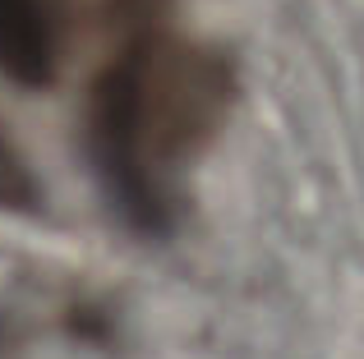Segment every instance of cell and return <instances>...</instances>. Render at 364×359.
Instances as JSON below:
<instances>
[{
	"mask_svg": "<svg viewBox=\"0 0 364 359\" xmlns=\"http://www.w3.org/2000/svg\"><path fill=\"white\" fill-rule=\"evenodd\" d=\"M116 46L88 92V157L111 203L139 231H166L185 175L235 101L222 46L185 33L180 0H111Z\"/></svg>",
	"mask_w": 364,
	"mask_h": 359,
	"instance_id": "1",
	"label": "cell"
},
{
	"mask_svg": "<svg viewBox=\"0 0 364 359\" xmlns=\"http://www.w3.org/2000/svg\"><path fill=\"white\" fill-rule=\"evenodd\" d=\"M65 55V0H0V74L51 88Z\"/></svg>",
	"mask_w": 364,
	"mask_h": 359,
	"instance_id": "2",
	"label": "cell"
},
{
	"mask_svg": "<svg viewBox=\"0 0 364 359\" xmlns=\"http://www.w3.org/2000/svg\"><path fill=\"white\" fill-rule=\"evenodd\" d=\"M42 180H37L18 138L0 125V212H37L42 207Z\"/></svg>",
	"mask_w": 364,
	"mask_h": 359,
	"instance_id": "3",
	"label": "cell"
}]
</instances>
